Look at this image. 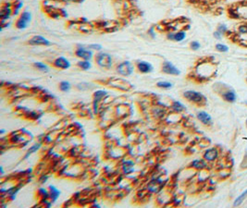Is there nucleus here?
<instances>
[{
	"instance_id": "28",
	"label": "nucleus",
	"mask_w": 247,
	"mask_h": 208,
	"mask_svg": "<svg viewBox=\"0 0 247 208\" xmlns=\"http://www.w3.org/2000/svg\"><path fill=\"white\" fill-rule=\"evenodd\" d=\"M157 86L159 88H163V89H169V88L172 87V83H170L169 81H159L157 83Z\"/></svg>"
},
{
	"instance_id": "2",
	"label": "nucleus",
	"mask_w": 247,
	"mask_h": 208,
	"mask_svg": "<svg viewBox=\"0 0 247 208\" xmlns=\"http://www.w3.org/2000/svg\"><path fill=\"white\" fill-rule=\"evenodd\" d=\"M183 96L186 100H188L191 103L196 104V105H205L206 103V97L196 91H193V90H189V91H185L183 92Z\"/></svg>"
},
{
	"instance_id": "13",
	"label": "nucleus",
	"mask_w": 247,
	"mask_h": 208,
	"mask_svg": "<svg viewBox=\"0 0 247 208\" xmlns=\"http://www.w3.org/2000/svg\"><path fill=\"white\" fill-rule=\"evenodd\" d=\"M186 38V33L184 31H180L175 33H169L168 34V39L171 41H176V42H181Z\"/></svg>"
},
{
	"instance_id": "18",
	"label": "nucleus",
	"mask_w": 247,
	"mask_h": 208,
	"mask_svg": "<svg viewBox=\"0 0 247 208\" xmlns=\"http://www.w3.org/2000/svg\"><path fill=\"white\" fill-rule=\"evenodd\" d=\"M106 92L104 90H98L94 92V103H98L99 101H101L106 95Z\"/></svg>"
},
{
	"instance_id": "3",
	"label": "nucleus",
	"mask_w": 247,
	"mask_h": 208,
	"mask_svg": "<svg viewBox=\"0 0 247 208\" xmlns=\"http://www.w3.org/2000/svg\"><path fill=\"white\" fill-rule=\"evenodd\" d=\"M95 62L100 68L110 69L112 66V57L110 55H108L106 53L99 52L95 56Z\"/></svg>"
},
{
	"instance_id": "21",
	"label": "nucleus",
	"mask_w": 247,
	"mask_h": 208,
	"mask_svg": "<svg viewBox=\"0 0 247 208\" xmlns=\"http://www.w3.org/2000/svg\"><path fill=\"white\" fill-rule=\"evenodd\" d=\"M78 67L82 69V70H88L91 69V63L90 60H82L78 62Z\"/></svg>"
},
{
	"instance_id": "23",
	"label": "nucleus",
	"mask_w": 247,
	"mask_h": 208,
	"mask_svg": "<svg viewBox=\"0 0 247 208\" xmlns=\"http://www.w3.org/2000/svg\"><path fill=\"white\" fill-rule=\"evenodd\" d=\"M205 166H206V163L204 160H195L193 162V167L195 168H198V169L204 168Z\"/></svg>"
},
{
	"instance_id": "27",
	"label": "nucleus",
	"mask_w": 247,
	"mask_h": 208,
	"mask_svg": "<svg viewBox=\"0 0 247 208\" xmlns=\"http://www.w3.org/2000/svg\"><path fill=\"white\" fill-rule=\"evenodd\" d=\"M20 18L22 19V20H24V21L27 22H30L31 20H32V15H31V13L28 12V11H23V12L21 14V17H20Z\"/></svg>"
},
{
	"instance_id": "9",
	"label": "nucleus",
	"mask_w": 247,
	"mask_h": 208,
	"mask_svg": "<svg viewBox=\"0 0 247 208\" xmlns=\"http://www.w3.org/2000/svg\"><path fill=\"white\" fill-rule=\"evenodd\" d=\"M137 69L142 73H150L153 71V65L146 61H139L137 63Z\"/></svg>"
},
{
	"instance_id": "6",
	"label": "nucleus",
	"mask_w": 247,
	"mask_h": 208,
	"mask_svg": "<svg viewBox=\"0 0 247 208\" xmlns=\"http://www.w3.org/2000/svg\"><path fill=\"white\" fill-rule=\"evenodd\" d=\"M162 71L164 73H166V74L174 75V76H177V75H180L181 74V70L178 68H176L169 61H165L162 64Z\"/></svg>"
},
{
	"instance_id": "11",
	"label": "nucleus",
	"mask_w": 247,
	"mask_h": 208,
	"mask_svg": "<svg viewBox=\"0 0 247 208\" xmlns=\"http://www.w3.org/2000/svg\"><path fill=\"white\" fill-rule=\"evenodd\" d=\"M197 119H198L203 124H205V125H206V126H210V125L213 124L211 116H210L208 113L205 112V111H200V112H198V113H197Z\"/></svg>"
},
{
	"instance_id": "37",
	"label": "nucleus",
	"mask_w": 247,
	"mask_h": 208,
	"mask_svg": "<svg viewBox=\"0 0 247 208\" xmlns=\"http://www.w3.org/2000/svg\"><path fill=\"white\" fill-rule=\"evenodd\" d=\"M244 104H245V105H246V106H247V100H246V101H245V102H244Z\"/></svg>"
},
{
	"instance_id": "30",
	"label": "nucleus",
	"mask_w": 247,
	"mask_h": 208,
	"mask_svg": "<svg viewBox=\"0 0 247 208\" xmlns=\"http://www.w3.org/2000/svg\"><path fill=\"white\" fill-rule=\"evenodd\" d=\"M190 47H191V49H192V50H194V51H196V50H199V49H200V47H201V45H200V43H199V42H197V41H193V42L190 44Z\"/></svg>"
},
{
	"instance_id": "5",
	"label": "nucleus",
	"mask_w": 247,
	"mask_h": 208,
	"mask_svg": "<svg viewBox=\"0 0 247 208\" xmlns=\"http://www.w3.org/2000/svg\"><path fill=\"white\" fill-rule=\"evenodd\" d=\"M222 92H220V95L223 100H225L228 103H235L237 100V94L235 91L231 88L226 85V88H222Z\"/></svg>"
},
{
	"instance_id": "17",
	"label": "nucleus",
	"mask_w": 247,
	"mask_h": 208,
	"mask_svg": "<svg viewBox=\"0 0 247 208\" xmlns=\"http://www.w3.org/2000/svg\"><path fill=\"white\" fill-rule=\"evenodd\" d=\"M172 109L176 112H182L186 109V107L184 105H182V104L181 102H178V101H174L172 103Z\"/></svg>"
},
{
	"instance_id": "32",
	"label": "nucleus",
	"mask_w": 247,
	"mask_h": 208,
	"mask_svg": "<svg viewBox=\"0 0 247 208\" xmlns=\"http://www.w3.org/2000/svg\"><path fill=\"white\" fill-rule=\"evenodd\" d=\"M88 48L89 49H93V50H95V51H100L103 47L101 45H98V44H93V45H88Z\"/></svg>"
},
{
	"instance_id": "31",
	"label": "nucleus",
	"mask_w": 247,
	"mask_h": 208,
	"mask_svg": "<svg viewBox=\"0 0 247 208\" xmlns=\"http://www.w3.org/2000/svg\"><path fill=\"white\" fill-rule=\"evenodd\" d=\"M238 32L241 34H247V24H241L238 27Z\"/></svg>"
},
{
	"instance_id": "26",
	"label": "nucleus",
	"mask_w": 247,
	"mask_h": 208,
	"mask_svg": "<svg viewBox=\"0 0 247 208\" xmlns=\"http://www.w3.org/2000/svg\"><path fill=\"white\" fill-rule=\"evenodd\" d=\"M59 88L62 92H68L70 89V84L69 81H61L59 83Z\"/></svg>"
},
{
	"instance_id": "24",
	"label": "nucleus",
	"mask_w": 247,
	"mask_h": 208,
	"mask_svg": "<svg viewBox=\"0 0 247 208\" xmlns=\"http://www.w3.org/2000/svg\"><path fill=\"white\" fill-rule=\"evenodd\" d=\"M216 49L218 52H221V53H227L229 50V46L226 45H223V44H217L216 45Z\"/></svg>"
},
{
	"instance_id": "14",
	"label": "nucleus",
	"mask_w": 247,
	"mask_h": 208,
	"mask_svg": "<svg viewBox=\"0 0 247 208\" xmlns=\"http://www.w3.org/2000/svg\"><path fill=\"white\" fill-rule=\"evenodd\" d=\"M110 85L113 86V87H116V88H119V89H122V90H128L129 87H130V84L127 83L125 80H115L114 81H111L110 82Z\"/></svg>"
},
{
	"instance_id": "8",
	"label": "nucleus",
	"mask_w": 247,
	"mask_h": 208,
	"mask_svg": "<svg viewBox=\"0 0 247 208\" xmlns=\"http://www.w3.org/2000/svg\"><path fill=\"white\" fill-rule=\"evenodd\" d=\"M29 44L31 45H46V46H49L51 45L50 42L47 39H46L45 37H43L41 35H35V36H34L29 41Z\"/></svg>"
},
{
	"instance_id": "33",
	"label": "nucleus",
	"mask_w": 247,
	"mask_h": 208,
	"mask_svg": "<svg viewBox=\"0 0 247 208\" xmlns=\"http://www.w3.org/2000/svg\"><path fill=\"white\" fill-rule=\"evenodd\" d=\"M23 6V3L22 2H18V4L17 5H15V7H14V13L15 14H17L18 12H19V10L22 9V7Z\"/></svg>"
},
{
	"instance_id": "7",
	"label": "nucleus",
	"mask_w": 247,
	"mask_h": 208,
	"mask_svg": "<svg viewBox=\"0 0 247 208\" xmlns=\"http://www.w3.org/2000/svg\"><path fill=\"white\" fill-rule=\"evenodd\" d=\"M76 56L83 60H90L93 58L94 55H93V52L91 50H89V48H85L84 46H81L79 45L78 48L76 49V52H75Z\"/></svg>"
},
{
	"instance_id": "1",
	"label": "nucleus",
	"mask_w": 247,
	"mask_h": 208,
	"mask_svg": "<svg viewBox=\"0 0 247 208\" xmlns=\"http://www.w3.org/2000/svg\"><path fill=\"white\" fill-rule=\"evenodd\" d=\"M215 72V68L210 62H203L196 67V75L200 80H206L210 78Z\"/></svg>"
},
{
	"instance_id": "29",
	"label": "nucleus",
	"mask_w": 247,
	"mask_h": 208,
	"mask_svg": "<svg viewBox=\"0 0 247 208\" xmlns=\"http://www.w3.org/2000/svg\"><path fill=\"white\" fill-rule=\"evenodd\" d=\"M217 31H218L220 33H222V34H225L227 32H228V27H227V25L226 24H224V23H220V24H218V26H217Z\"/></svg>"
},
{
	"instance_id": "10",
	"label": "nucleus",
	"mask_w": 247,
	"mask_h": 208,
	"mask_svg": "<svg viewBox=\"0 0 247 208\" xmlns=\"http://www.w3.org/2000/svg\"><path fill=\"white\" fill-rule=\"evenodd\" d=\"M54 66L61 69H67L70 67V63L64 57H59L56 58V60L54 61Z\"/></svg>"
},
{
	"instance_id": "4",
	"label": "nucleus",
	"mask_w": 247,
	"mask_h": 208,
	"mask_svg": "<svg viewBox=\"0 0 247 208\" xmlns=\"http://www.w3.org/2000/svg\"><path fill=\"white\" fill-rule=\"evenodd\" d=\"M133 66L130 61H123L117 67V71L122 76H130L133 72Z\"/></svg>"
},
{
	"instance_id": "35",
	"label": "nucleus",
	"mask_w": 247,
	"mask_h": 208,
	"mask_svg": "<svg viewBox=\"0 0 247 208\" xmlns=\"http://www.w3.org/2000/svg\"><path fill=\"white\" fill-rule=\"evenodd\" d=\"M213 35H214V37L216 38V39H218V40H221L222 39V33H220L218 31H216L214 33H213Z\"/></svg>"
},
{
	"instance_id": "15",
	"label": "nucleus",
	"mask_w": 247,
	"mask_h": 208,
	"mask_svg": "<svg viewBox=\"0 0 247 208\" xmlns=\"http://www.w3.org/2000/svg\"><path fill=\"white\" fill-rule=\"evenodd\" d=\"M162 187V181L159 179H156V180H152L149 184H148V190L152 192H157Z\"/></svg>"
},
{
	"instance_id": "20",
	"label": "nucleus",
	"mask_w": 247,
	"mask_h": 208,
	"mask_svg": "<svg viewBox=\"0 0 247 208\" xmlns=\"http://www.w3.org/2000/svg\"><path fill=\"white\" fill-rule=\"evenodd\" d=\"M34 66L35 67V69H37L38 70H40L42 72H48L49 71V68L47 67V65H46L43 62H35L34 64Z\"/></svg>"
},
{
	"instance_id": "12",
	"label": "nucleus",
	"mask_w": 247,
	"mask_h": 208,
	"mask_svg": "<svg viewBox=\"0 0 247 208\" xmlns=\"http://www.w3.org/2000/svg\"><path fill=\"white\" fill-rule=\"evenodd\" d=\"M217 155H218V152L217 150V148H210V149H207L205 154H204V158L209 162H212V161H215L217 158Z\"/></svg>"
},
{
	"instance_id": "34",
	"label": "nucleus",
	"mask_w": 247,
	"mask_h": 208,
	"mask_svg": "<svg viewBox=\"0 0 247 208\" xmlns=\"http://www.w3.org/2000/svg\"><path fill=\"white\" fill-rule=\"evenodd\" d=\"M40 147V144L38 143V144H34L30 150H29V152H28V154H27V155H29L30 154H33V153H34L35 151H37L38 150V148Z\"/></svg>"
},
{
	"instance_id": "38",
	"label": "nucleus",
	"mask_w": 247,
	"mask_h": 208,
	"mask_svg": "<svg viewBox=\"0 0 247 208\" xmlns=\"http://www.w3.org/2000/svg\"><path fill=\"white\" fill-rule=\"evenodd\" d=\"M246 126H247V120H246Z\"/></svg>"
},
{
	"instance_id": "19",
	"label": "nucleus",
	"mask_w": 247,
	"mask_h": 208,
	"mask_svg": "<svg viewBox=\"0 0 247 208\" xmlns=\"http://www.w3.org/2000/svg\"><path fill=\"white\" fill-rule=\"evenodd\" d=\"M11 8L9 6H7V7H2V9H1V19H2V21H4L5 19H8L9 17H10V15L11 14Z\"/></svg>"
},
{
	"instance_id": "16",
	"label": "nucleus",
	"mask_w": 247,
	"mask_h": 208,
	"mask_svg": "<svg viewBox=\"0 0 247 208\" xmlns=\"http://www.w3.org/2000/svg\"><path fill=\"white\" fill-rule=\"evenodd\" d=\"M247 197V189L245 190H243V192L241 193V194H240L237 198H236V200L234 201V202H233V206H239V205H241V203H242V202L245 200V198Z\"/></svg>"
},
{
	"instance_id": "25",
	"label": "nucleus",
	"mask_w": 247,
	"mask_h": 208,
	"mask_svg": "<svg viewBox=\"0 0 247 208\" xmlns=\"http://www.w3.org/2000/svg\"><path fill=\"white\" fill-rule=\"evenodd\" d=\"M28 24H29V22H25L24 20H22V19L20 18V19L18 20L17 23H16V27H17L18 29H25V28H27Z\"/></svg>"
},
{
	"instance_id": "36",
	"label": "nucleus",
	"mask_w": 247,
	"mask_h": 208,
	"mask_svg": "<svg viewBox=\"0 0 247 208\" xmlns=\"http://www.w3.org/2000/svg\"><path fill=\"white\" fill-rule=\"evenodd\" d=\"M148 33H149V34H151V35H152V36L154 37V36H155V34H154V29H153V28H151V29L149 30Z\"/></svg>"
},
{
	"instance_id": "39",
	"label": "nucleus",
	"mask_w": 247,
	"mask_h": 208,
	"mask_svg": "<svg viewBox=\"0 0 247 208\" xmlns=\"http://www.w3.org/2000/svg\"><path fill=\"white\" fill-rule=\"evenodd\" d=\"M246 82H247V78H246Z\"/></svg>"
},
{
	"instance_id": "22",
	"label": "nucleus",
	"mask_w": 247,
	"mask_h": 208,
	"mask_svg": "<svg viewBox=\"0 0 247 208\" xmlns=\"http://www.w3.org/2000/svg\"><path fill=\"white\" fill-rule=\"evenodd\" d=\"M50 190H51V192H50L51 198H52L53 202H55V201L58 199V197L59 196L60 191H59L57 188H55L54 186H50Z\"/></svg>"
}]
</instances>
